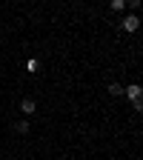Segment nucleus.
Returning a JSON list of instances; mask_svg holds the SVG:
<instances>
[{
	"mask_svg": "<svg viewBox=\"0 0 143 160\" xmlns=\"http://www.w3.org/2000/svg\"><path fill=\"white\" fill-rule=\"evenodd\" d=\"M37 69H40V60H37V57H32V60H26V72H32V74H34Z\"/></svg>",
	"mask_w": 143,
	"mask_h": 160,
	"instance_id": "5",
	"label": "nucleus"
},
{
	"mask_svg": "<svg viewBox=\"0 0 143 160\" xmlns=\"http://www.w3.org/2000/svg\"><path fill=\"white\" fill-rule=\"evenodd\" d=\"M126 3H129L132 9H137V6H140V0H126Z\"/></svg>",
	"mask_w": 143,
	"mask_h": 160,
	"instance_id": "8",
	"label": "nucleus"
},
{
	"mask_svg": "<svg viewBox=\"0 0 143 160\" xmlns=\"http://www.w3.org/2000/svg\"><path fill=\"white\" fill-rule=\"evenodd\" d=\"M109 94L112 97H120V94H123V86H120V83H109Z\"/></svg>",
	"mask_w": 143,
	"mask_h": 160,
	"instance_id": "6",
	"label": "nucleus"
},
{
	"mask_svg": "<svg viewBox=\"0 0 143 160\" xmlns=\"http://www.w3.org/2000/svg\"><path fill=\"white\" fill-rule=\"evenodd\" d=\"M14 132L17 134H29V120H17V123H14Z\"/></svg>",
	"mask_w": 143,
	"mask_h": 160,
	"instance_id": "4",
	"label": "nucleus"
},
{
	"mask_svg": "<svg viewBox=\"0 0 143 160\" xmlns=\"http://www.w3.org/2000/svg\"><path fill=\"white\" fill-rule=\"evenodd\" d=\"M137 26H140L137 14H126V20H123V32H137Z\"/></svg>",
	"mask_w": 143,
	"mask_h": 160,
	"instance_id": "1",
	"label": "nucleus"
},
{
	"mask_svg": "<svg viewBox=\"0 0 143 160\" xmlns=\"http://www.w3.org/2000/svg\"><path fill=\"white\" fill-rule=\"evenodd\" d=\"M34 109H37V103H34L32 97H26L23 103H20V112H23V114H34Z\"/></svg>",
	"mask_w": 143,
	"mask_h": 160,
	"instance_id": "3",
	"label": "nucleus"
},
{
	"mask_svg": "<svg viewBox=\"0 0 143 160\" xmlns=\"http://www.w3.org/2000/svg\"><path fill=\"white\" fill-rule=\"evenodd\" d=\"M109 6H112L115 12H123V9H126V0H109Z\"/></svg>",
	"mask_w": 143,
	"mask_h": 160,
	"instance_id": "7",
	"label": "nucleus"
},
{
	"mask_svg": "<svg viewBox=\"0 0 143 160\" xmlns=\"http://www.w3.org/2000/svg\"><path fill=\"white\" fill-rule=\"evenodd\" d=\"M123 94H126L129 100H140V86H137V83H132V86H126V89H123Z\"/></svg>",
	"mask_w": 143,
	"mask_h": 160,
	"instance_id": "2",
	"label": "nucleus"
}]
</instances>
